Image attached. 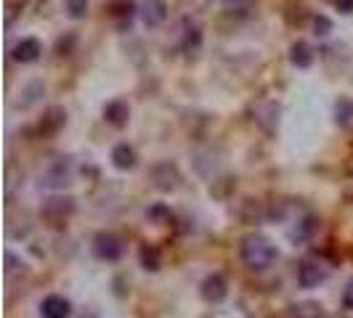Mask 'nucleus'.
Segmentation results:
<instances>
[{
    "label": "nucleus",
    "mask_w": 353,
    "mask_h": 318,
    "mask_svg": "<svg viewBox=\"0 0 353 318\" xmlns=\"http://www.w3.org/2000/svg\"><path fill=\"white\" fill-rule=\"evenodd\" d=\"M314 30H316V35H327V32L332 30V24H330L327 17H316L314 19Z\"/></svg>",
    "instance_id": "f3484780"
},
{
    "label": "nucleus",
    "mask_w": 353,
    "mask_h": 318,
    "mask_svg": "<svg viewBox=\"0 0 353 318\" xmlns=\"http://www.w3.org/2000/svg\"><path fill=\"white\" fill-rule=\"evenodd\" d=\"M332 6L340 14H353V0H332Z\"/></svg>",
    "instance_id": "6ab92c4d"
},
{
    "label": "nucleus",
    "mask_w": 353,
    "mask_h": 318,
    "mask_svg": "<svg viewBox=\"0 0 353 318\" xmlns=\"http://www.w3.org/2000/svg\"><path fill=\"white\" fill-rule=\"evenodd\" d=\"M330 279V265L321 260H303L298 268V284L303 289H314Z\"/></svg>",
    "instance_id": "7ed1b4c3"
},
{
    "label": "nucleus",
    "mask_w": 353,
    "mask_h": 318,
    "mask_svg": "<svg viewBox=\"0 0 353 318\" xmlns=\"http://www.w3.org/2000/svg\"><path fill=\"white\" fill-rule=\"evenodd\" d=\"M72 170H74V165H72L70 157L53 159L51 165L46 167V173L40 176V186L48 189V191H59L72 180Z\"/></svg>",
    "instance_id": "f03ea898"
},
{
    "label": "nucleus",
    "mask_w": 353,
    "mask_h": 318,
    "mask_svg": "<svg viewBox=\"0 0 353 318\" xmlns=\"http://www.w3.org/2000/svg\"><path fill=\"white\" fill-rule=\"evenodd\" d=\"M319 223L314 215H305V218H301L292 229H290V242L298 247V244H305V242H311L314 239V233H316Z\"/></svg>",
    "instance_id": "1a4fd4ad"
},
{
    "label": "nucleus",
    "mask_w": 353,
    "mask_h": 318,
    "mask_svg": "<svg viewBox=\"0 0 353 318\" xmlns=\"http://www.w3.org/2000/svg\"><path fill=\"white\" fill-rule=\"evenodd\" d=\"M40 316L43 318H70L72 316L70 300L61 297V295H48L46 300L40 302Z\"/></svg>",
    "instance_id": "6e6552de"
},
{
    "label": "nucleus",
    "mask_w": 353,
    "mask_h": 318,
    "mask_svg": "<svg viewBox=\"0 0 353 318\" xmlns=\"http://www.w3.org/2000/svg\"><path fill=\"white\" fill-rule=\"evenodd\" d=\"M168 0H141V19L146 27H159L168 19Z\"/></svg>",
    "instance_id": "423d86ee"
},
{
    "label": "nucleus",
    "mask_w": 353,
    "mask_h": 318,
    "mask_svg": "<svg viewBox=\"0 0 353 318\" xmlns=\"http://www.w3.org/2000/svg\"><path fill=\"white\" fill-rule=\"evenodd\" d=\"M93 255L99 257V260H106V263H114V260H120V255H123V242H120V236H114V233H99L96 239H93Z\"/></svg>",
    "instance_id": "20e7f679"
},
{
    "label": "nucleus",
    "mask_w": 353,
    "mask_h": 318,
    "mask_svg": "<svg viewBox=\"0 0 353 318\" xmlns=\"http://www.w3.org/2000/svg\"><path fill=\"white\" fill-rule=\"evenodd\" d=\"M64 120H67V112L59 109V106H51L48 114H46L43 123H40V130H43V133H53V130H59V127L64 125Z\"/></svg>",
    "instance_id": "ddd939ff"
},
{
    "label": "nucleus",
    "mask_w": 353,
    "mask_h": 318,
    "mask_svg": "<svg viewBox=\"0 0 353 318\" xmlns=\"http://www.w3.org/2000/svg\"><path fill=\"white\" fill-rule=\"evenodd\" d=\"M292 316L295 318H321V308H319L316 302H301V305H295Z\"/></svg>",
    "instance_id": "2eb2a0df"
},
{
    "label": "nucleus",
    "mask_w": 353,
    "mask_h": 318,
    "mask_svg": "<svg viewBox=\"0 0 353 318\" xmlns=\"http://www.w3.org/2000/svg\"><path fill=\"white\" fill-rule=\"evenodd\" d=\"M40 53H43V45H40L37 37H21L11 48V59L19 61V64H32V61L40 59Z\"/></svg>",
    "instance_id": "39448f33"
},
{
    "label": "nucleus",
    "mask_w": 353,
    "mask_h": 318,
    "mask_svg": "<svg viewBox=\"0 0 353 318\" xmlns=\"http://www.w3.org/2000/svg\"><path fill=\"white\" fill-rule=\"evenodd\" d=\"M226 295H229V286H226V279H223L221 273H212V276H208V279L202 282V297L208 302H212V305L223 302Z\"/></svg>",
    "instance_id": "0eeeda50"
},
{
    "label": "nucleus",
    "mask_w": 353,
    "mask_h": 318,
    "mask_svg": "<svg viewBox=\"0 0 353 318\" xmlns=\"http://www.w3.org/2000/svg\"><path fill=\"white\" fill-rule=\"evenodd\" d=\"M226 3H231V0H226Z\"/></svg>",
    "instance_id": "aec40b11"
},
{
    "label": "nucleus",
    "mask_w": 353,
    "mask_h": 318,
    "mask_svg": "<svg viewBox=\"0 0 353 318\" xmlns=\"http://www.w3.org/2000/svg\"><path fill=\"white\" fill-rule=\"evenodd\" d=\"M112 11H114V17H128L133 14V0H117L114 6H112Z\"/></svg>",
    "instance_id": "dca6fc26"
},
{
    "label": "nucleus",
    "mask_w": 353,
    "mask_h": 318,
    "mask_svg": "<svg viewBox=\"0 0 353 318\" xmlns=\"http://www.w3.org/2000/svg\"><path fill=\"white\" fill-rule=\"evenodd\" d=\"M239 257H242V263L248 265L250 271L263 273L279 260V249L265 233H248L239 242Z\"/></svg>",
    "instance_id": "f257e3e1"
},
{
    "label": "nucleus",
    "mask_w": 353,
    "mask_h": 318,
    "mask_svg": "<svg viewBox=\"0 0 353 318\" xmlns=\"http://www.w3.org/2000/svg\"><path fill=\"white\" fill-rule=\"evenodd\" d=\"M112 165H114L117 170H133V167H136V151H133V146L117 143V146L112 149Z\"/></svg>",
    "instance_id": "9b49d317"
},
{
    "label": "nucleus",
    "mask_w": 353,
    "mask_h": 318,
    "mask_svg": "<svg viewBox=\"0 0 353 318\" xmlns=\"http://www.w3.org/2000/svg\"><path fill=\"white\" fill-rule=\"evenodd\" d=\"M67 3V17L74 19V21H80V19H85L88 14V0H64Z\"/></svg>",
    "instance_id": "4468645a"
},
{
    "label": "nucleus",
    "mask_w": 353,
    "mask_h": 318,
    "mask_svg": "<svg viewBox=\"0 0 353 318\" xmlns=\"http://www.w3.org/2000/svg\"><path fill=\"white\" fill-rule=\"evenodd\" d=\"M290 61L298 67V70H308L311 67V61H314V53L308 48V43H295L292 45V53H290Z\"/></svg>",
    "instance_id": "f8f14e48"
},
{
    "label": "nucleus",
    "mask_w": 353,
    "mask_h": 318,
    "mask_svg": "<svg viewBox=\"0 0 353 318\" xmlns=\"http://www.w3.org/2000/svg\"><path fill=\"white\" fill-rule=\"evenodd\" d=\"M343 305H345L348 310H353V279L345 284V289H343Z\"/></svg>",
    "instance_id": "a211bd4d"
},
{
    "label": "nucleus",
    "mask_w": 353,
    "mask_h": 318,
    "mask_svg": "<svg viewBox=\"0 0 353 318\" xmlns=\"http://www.w3.org/2000/svg\"><path fill=\"white\" fill-rule=\"evenodd\" d=\"M128 117H130V106L125 104V101H109V104L104 106V120L112 127H125L128 125Z\"/></svg>",
    "instance_id": "9d476101"
}]
</instances>
